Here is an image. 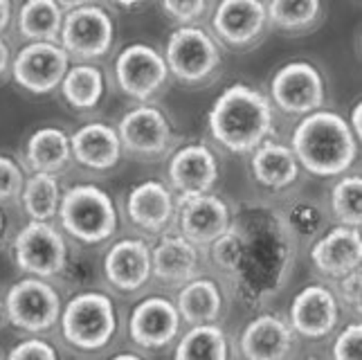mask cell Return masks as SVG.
I'll list each match as a JSON object with an SVG mask.
<instances>
[{"instance_id":"30bf717a","label":"cell","mask_w":362,"mask_h":360,"mask_svg":"<svg viewBox=\"0 0 362 360\" xmlns=\"http://www.w3.org/2000/svg\"><path fill=\"white\" fill-rule=\"evenodd\" d=\"M169 77L165 57L148 43H131L115 59V81L119 91L140 104H148L165 91Z\"/></svg>"},{"instance_id":"277c9868","label":"cell","mask_w":362,"mask_h":360,"mask_svg":"<svg viewBox=\"0 0 362 360\" xmlns=\"http://www.w3.org/2000/svg\"><path fill=\"white\" fill-rule=\"evenodd\" d=\"M162 57L171 77L192 88L214 81L223 64L218 41L201 25H178L169 34Z\"/></svg>"},{"instance_id":"2e32d148","label":"cell","mask_w":362,"mask_h":360,"mask_svg":"<svg viewBox=\"0 0 362 360\" xmlns=\"http://www.w3.org/2000/svg\"><path fill=\"white\" fill-rule=\"evenodd\" d=\"M340 302L335 293L322 284L302 289L291 304V329L302 338L320 340L338 327Z\"/></svg>"},{"instance_id":"7c38bea8","label":"cell","mask_w":362,"mask_h":360,"mask_svg":"<svg viewBox=\"0 0 362 360\" xmlns=\"http://www.w3.org/2000/svg\"><path fill=\"white\" fill-rule=\"evenodd\" d=\"M122 149L140 160L165 158L173 146V127L169 117L153 104H140L117 122Z\"/></svg>"},{"instance_id":"ffe728a7","label":"cell","mask_w":362,"mask_h":360,"mask_svg":"<svg viewBox=\"0 0 362 360\" xmlns=\"http://www.w3.org/2000/svg\"><path fill=\"white\" fill-rule=\"evenodd\" d=\"M104 275L113 289L135 293L151 279V248L142 239H122L104 257Z\"/></svg>"},{"instance_id":"8fae6325","label":"cell","mask_w":362,"mask_h":360,"mask_svg":"<svg viewBox=\"0 0 362 360\" xmlns=\"http://www.w3.org/2000/svg\"><path fill=\"white\" fill-rule=\"evenodd\" d=\"M270 30L266 0H218L211 11V36L230 50H252Z\"/></svg>"},{"instance_id":"d6a6232c","label":"cell","mask_w":362,"mask_h":360,"mask_svg":"<svg viewBox=\"0 0 362 360\" xmlns=\"http://www.w3.org/2000/svg\"><path fill=\"white\" fill-rule=\"evenodd\" d=\"M162 11L178 25H198L209 14L211 0H160Z\"/></svg>"},{"instance_id":"5b68a950","label":"cell","mask_w":362,"mask_h":360,"mask_svg":"<svg viewBox=\"0 0 362 360\" xmlns=\"http://www.w3.org/2000/svg\"><path fill=\"white\" fill-rule=\"evenodd\" d=\"M61 333L81 352H99L117 331V308L106 293L86 291L74 295L61 311Z\"/></svg>"},{"instance_id":"ab89813d","label":"cell","mask_w":362,"mask_h":360,"mask_svg":"<svg viewBox=\"0 0 362 360\" xmlns=\"http://www.w3.org/2000/svg\"><path fill=\"white\" fill-rule=\"evenodd\" d=\"M9 70H11V50L5 43L3 36H0V79H3Z\"/></svg>"},{"instance_id":"4fadbf2b","label":"cell","mask_w":362,"mask_h":360,"mask_svg":"<svg viewBox=\"0 0 362 360\" xmlns=\"http://www.w3.org/2000/svg\"><path fill=\"white\" fill-rule=\"evenodd\" d=\"M68 68L70 54L54 41H32L11 59V77L32 95L57 91Z\"/></svg>"},{"instance_id":"60d3db41","label":"cell","mask_w":362,"mask_h":360,"mask_svg":"<svg viewBox=\"0 0 362 360\" xmlns=\"http://www.w3.org/2000/svg\"><path fill=\"white\" fill-rule=\"evenodd\" d=\"M95 0H57V5L64 9V11H70V9H77V7H83V5H90Z\"/></svg>"},{"instance_id":"d6986e66","label":"cell","mask_w":362,"mask_h":360,"mask_svg":"<svg viewBox=\"0 0 362 360\" xmlns=\"http://www.w3.org/2000/svg\"><path fill=\"white\" fill-rule=\"evenodd\" d=\"M72 160L90 171H110L122 163L124 149L117 129L104 122H88L70 135Z\"/></svg>"},{"instance_id":"1f68e13d","label":"cell","mask_w":362,"mask_h":360,"mask_svg":"<svg viewBox=\"0 0 362 360\" xmlns=\"http://www.w3.org/2000/svg\"><path fill=\"white\" fill-rule=\"evenodd\" d=\"M362 178L360 173H344L331 190V209L340 226L360 228L362 223Z\"/></svg>"},{"instance_id":"f1b7e54d","label":"cell","mask_w":362,"mask_h":360,"mask_svg":"<svg viewBox=\"0 0 362 360\" xmlns=\"http://www.w3.org/2000/svg\"><path fill=\"white\" fill-rule=\"evenodd\" d=\"M66 11L57 0H23L18 9V32L25 41H54L59 43Z\"/></svg>"},{"instance_id":"44dd1931","label":"cell","mask_w":362,"mask_h":360,"mask_svg":"<svg viewBox=\"0 0 362 360\" xmlns=\"http://www.w3.org/2000/svg\"><path fill=\"white\" fill-rule=\"evenodd\" d=\"M245 360H288L295 352V331L279 315H259L247 322L241 333Z\"/></svg>"},{"instance_id":"3957f363","label":"cell","mask_w":362,"mask_h":360,"mask_svg":"<svg viewBox=\"0 0 362 360\" xmlns=\"http://www.w3.org/2000/svg\"><path fill=\"white\" fill-rule=\"evenodd\" d=\"M61 226L72 239L97 245L117 232L119 216L110 194L93 182H81L61 194Z\"/></svg>"},{"instance_id":"d4e9b609","label":"cell","mask_w":362,"mask_h":360,"mask_svg":"<svg viewBox=\"0 0 362 360\" xmlns=\"http://www.w3.org/2000/svg\"><path fill=\"white\" fill-rule=\"evenodd\" d=\"M178 315L189 327L194 325H216L223 313V295L216 281L207 277H194L180 286L178 293Z\"/></svg>"},{"instance_id":"83f0119b","label":"cell","mask_w":362,"mask_h":360,"mask_svg":"<svg viewBox=\"0 0 362 360\" xmlns=\"http://www.w3.org/2000/svg\"><path fill=\"white\" fill-rule=\"evenodd\" d=\"M270 28L299 36L315 30L324 16V0H268Z\"/></svg>"},{"instance_id":"bcb514c9","label":"cell","mask_w":362,"mask_h":360,"mask_svg":"<svg viewBox=\"0 0 362 360\" xmlns=\"http://www.w3.org/2000/svg\"><path fill=\"white\" fill-rule=\"evenodd\" d=\"M308 360H322V358H308Z\"/></svg>"},{"instance_id":"9a60e30c","label":"cell","mask_w":362,"mask_h":360,"mask_svg":"<svg viewBox=\"0 0 362 360\" xmlns=\"http://www.w3.org/2000/svg\"><path fill=\"white\" fill-rule=\"evenodd\" d=\"M180 234L194 245H211L230 230V205L216 194H201L178 201Z\"/></svg>"},{"instance_id":"484cf974","label":"cell","mask_w":362,"mask_h":360,"mask_svg":"<svg viewBox=\"0 0 362 360\" xmlns=\"http://www.w3.org/2000/svg\"><path fill=\"white\" fill-rule=\"evenodd\" d=\"M25 160L28 167L39 173H57L64 171L72 163L70 135L59 127H41L36 129L28 144H25Z\"/></svg>"},{"instance_id":"4dcf8cb0","label":"cell","mask_w":362,"mask_h":360,"mask_svg":"<svg viewBox=\"0 0 362 360\" xmlns=\"http://www.w3.org/2000/svg\"><path fill=\"white\" fill-rule=\"evenodd\" d=\"M21 201L30 221H52L59 214L61 205V187L57 176L34 171L30 178H25Z\"/></svg>"},{"instance_id":"d590c367","label":"cell","mask_w":362,"mask_h":360,"mask_svg":"<svg viewBox=\"0 0 362 360\" xmlns=\"http://www.w3.org/2000/svg\"><path fill=\"white\" fill-rule=\"evenodd\" d=\"M7 360H59V354L47 340L28 338L11 347Z\"/></svg>"},{"instance_id":"836d02e7","label":"cell","mask_w":362,"mask_h":360,"mask_svg":"<svg viewBox=\"0 0 362 360\" xmlns=\"http://www.w3.org/2000/svg\"><path fill=\"white\" fill-rule=\"evenodd\" d=\"M25 185V173L14 158L0 156V203L21 198Z\"/></svg>"},{"instance_id":"6da1fadb","label":"cell","mask_w":362,"mask_h":360,"mask_svg":"<svg viewBox=\"0 0 362 360\" xmlns=\"http://www.w3.org/2000/svg\"><path fill=\"white\" fill-rule=\"evenodd\" d=\"M209 135L221 149L250 156L274 135V106L268 95L247 83H232L223 91L207 115Z\"/></svg>"},{"instance_id":"f546056e","label":"cell","mask_w":362,"mask_h":360,"mask_svg":"<svg viewBox=\"0 0 362 360\" xmlns=\"http://www.w3.org/2000/svg\"><path fill=\"white\" fill-rule=\"evenodd\" d=\"M176 360H230L226 331L216 325H194L176 344Z\"/></svg>"},{"instance_id":"ee69618b","label":"cell","mask_w":362,"mask_h":360,"mask_svg":"<svg viewBox=\"0 0 362 360\" xmlns=\"http://www.w3.org/2000/svg\"><path fill=\"white\" fill-rule=\"evenodd\" d=\"M3 315H5V297L0 295V322H3Z\"/></svg>"},{"instance_id":"e575fe53","label":"cell","mask_w":362,"mask_h":360,"mask_svg":"<svg viewBox=\"0 0 362 360\" xmlns=\"http://www.w3.org/2000/svg\"><path fill=\"white\" fill-rule=\"evenodd\" d=\"M333 360H362V327L360 322L346 325L333 342Z\"/></svg>"},{"instance_id":"5bb4252c","label":"cell","mask_w":362,"mask_h":360,"mask_svg":"<svg viewBox=\"0 0 362 360\" xmlns=\"http://www.w3.org/2000/svg\"><path fill=\"white\" fill-rule=\"evenodd\" d=\"M169 187L180 198L209 194L218 180L216 153L203 142H187L171 153L167 165Z\"/></svg>"},{"instance_id":"7402d4cb","label":"cell","mask_w":362,"mask_h":360,"mask_svg":"<svg viewBox=\"0 0 362 360\" xmlns=\"http://www.w3.org/2000/svg\"><path fill=\"white\" fill-rule=\"evenodd\" d=\"M362 259V241L360 228L338 226L329 230L324 237L315 241L310 248V262L322 272V275L340 279L351 270L360 268Z\"/></svg>"},{"instance_id":"cb8c5ba5","label":"cell","mask_w":362,"mask_h":360,"mask_svg":"<svg viewBox=\"0 0 362 360\" xmlns=\"http://www.w3.org/2000/svg\"><path fill=\"white\" fill-rule=\"evenodd\" d=\"M250 169H252V176L261 187L274 192L291 187L293 182H297L299 171H302L293 149L272 140H266L250 153Z\"/></svg>"},{"instance_id":"7bdbcfd3","label":"cell","mask_w":362,"mask_h":360,"mask_svg":"<svg viewBox=\"0 0 362 360\" xmlns=\"http://www.w3.org/2000/svg\"><path fill=\"white\" fill-rule=\"evenodd\" d=\"M110 360H142V358L135 356V354H117V356H113Z\"/></svg>"},{"instance_id":"b9f144b4","label":"cell","mask_w":362,"mask_h":360,"mask_svg":"<svg viewBox=\"0 0 362 360\" xmlns=\"http://www.w3.org/2000/svg\"><path fill=\"white\" fill-rule=\"evenodd\" d=\"M113 5H117V7H122V9H133V7H137V5H142L144 0H110Z\"/></svg>"},{"instance_id":"f6af8a7d","label":"cell","mask_w":362,"mask_h":360,"mask_svg":"<svg viewBox=\"0 0 362 360\" xmlns=\"http://www.w3.org/2000/svg\"><path fill=\"white\" fill-rule=\"evenodd\" d=\"M3 230H5V214H3V209H0V237H3Z\"/></svg>"},{"instance_id":"e0dca14e","label":"cell","mask_w":362,"mask_h":360,"mask_svg":"<svg viewBox=\"0 0 362 360\" xmlns=\"http://www.w3.org/2000/svg\"><path fill=\"white\" fill-rule=\"evenodd\" d=\"M182 320L178 308L167 297H146L137 304L129 318V333L135 344L144 349H162L178 338Z\"/></svg>"},{"instance_id":"7a4b0ae2","label":"cell","mask_w":362,"mask_h":360,"mask_svg":"<svg viewBox=\"0 0 362 360\" xmlns=\"http://www.w3.org/2000/svg\"><path fill=\"white\" fill-rule=\"evenodd\" d=\"M358 138L340 113L320 108L299 120L291 149L299 167L320 178H340L356 165Z\"/></svg>"},{"instance_id":"ba28073f","label":"cell","mask_w":362,"mask_h":360,"mask_svg":"<svg viewBox=\"0 0 362 360\" xmlns=\"http://www.w3.org/2000/svg\"><path fill=\"white\" fill-rule=\"evenodd\" d=\"M268 99L286 115L304 117L324 108L327 83L324 74L310 61H288L274 70L270 79Z\"/></svg>"},{"instance_id":"74e56055","label":"cell","mask_w":362,"mask_h":360,"mask_svg":"<svg viewBox=\"0 0 362 360\" xmlns=\"http://www.w3.org/2000/svg\"><path fill=\"white\" fill-rule=\"evenodd\" d=\"M346 124H349V129H351V133L360 142V138H362V104L360 102L351 106V115H349Z\"/></svg>"},{"instance_id":"f35d334b","label":"cell","mask_w":362,"mask_h":360,"mask_svg":"<svg viewBox=\"0 0 362 360\" xmlns=\"http://www.w3.org/2000/svg\"><path fill=\"white\" fill-rule=\"evenodd\" d=\"M11 16H14V5H11V0H0V36L7 32Z\"/></svg>"},{"instance_id":"603a6c76","label":"cell","mask_w":362,"mask_h":360,"mask_svg":"<svg viewBox=\"0 0 362 360\" xmlns=\"http://www.w3.org/2000/svg\"><path fill=\"white\" fill-rule=\"evenodd\" d=\"M198 266V245L187 241L182 234H167L151 248V275L171 286H182L194 279Z\"/></svg>"},{"instance_id":"8d00e7d4","label":"cell","mask_w":362,"mask_h":360,"mask_svg":"<svg viewBox=\"0 0 362 360\" xmlns=\"http://www.w3.org/2000/svg\"><path fill=\"white\" fill-rule=\"evenodd\" d=\"M340 297L344 304L360 311V268L340 277Z\"/></svg>"},{"instance_id":"8992f818","label":"cell","mask_w":362,"mask_h":360,"mask_svg":"<svg viewBox=\"0 0 362 360\" xmlns=\"http://www.w3.org/2000/svg\"><path fill=\"white\" fill-rule=\"evenodd\" d=\"M115 41V21L110 11L97 3L66 11L61 25L59 45L79 64L102 59Z\"/></svg>"},{"instance_id":"4316f807","label":"cell","mask_w":362,"mask_h":360,"mask_svg":"<svg viewBox=\"0 0 362 360\" xmlns=\"http://www.w3.org/2000/svg\"><path fill=\"white\" fill-rule=\"evenodd\" d=\"M61 95L74 110H93L106 95V77L95 64H74L61 81Z\"/></svg>"},{"instance_id":"52a82bcc","label":"cell","mask_w":362,"mask_h":360,"mask_svg":"<svg viewBox=\"0 0 362 360\" xmlns=\"http://www.w3.org/2000/svg\"><path fill=\"white\" fill-rule=\"evenodd\" d=\"M11 257L28 277L49 279L68 266V241L49 221H30L14 237Z\"/></svg>"},{"instance_id":"9c48e42d","label":"cell","mask_w":362,"mask_h":360,"mask_svg":"<svg viewBox=\"0 0 362 360\" xmlns=\"http://www.w3.org/2000/svg\"><path fill=\"white\" fill-rule=\"evenodd\" d=\"M64 304H61L59 293L49 286L45 279L25 277L16 284H11L5 295V315L16 329L25 333H45L52 329Z\"/></svg>"},{"instance_id":"ac0fdd59","label":"cell","mask_w":362,"mask_h":360,"mask_svg":"<svg viewBox=\"0 0 362 360\" xmlns=\"http://www.w3.org/2000/svg\"><path fill=\"white\" fill-rule=\"evenodd\" d=\"M178 214L176 194L160 180H144L135 185L127 198V216L137 230L146 234L167 232Z\"/></svg>"}]
</instances>
